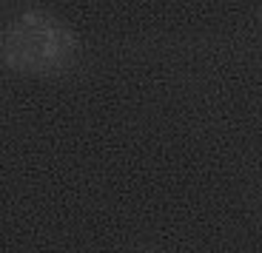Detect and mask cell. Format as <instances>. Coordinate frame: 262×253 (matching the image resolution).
<instances>
[{
	"mask_svg": "<svg viewBox=\"0 0 262 253\" xmlns=\"http://www.w3.org/2000/svg\"><path fill=\"white\" fill-rule=\"evenodd\" d=\"M83 54L77 32L69 23L43 9H26L14 14L0 37L3 65L17 74L57 77L66 74Z\"/></svg>",
	"mask_w": 262,
	"mask_h": 253,
	"instance_id": "1",
	"label": "cell"
}]
</instances>
